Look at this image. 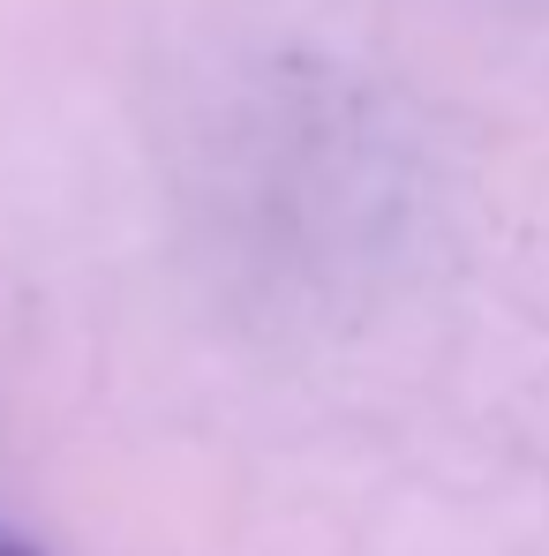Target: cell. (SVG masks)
I'll return each mask as SVG.
<instances>
[{"label":"cell","mask_w":549,"mask_h":556,"mask_svg":"<svg viewBox=\"0 0 549 556\" xmlns=\"http://www.w3.org/2000/svg\"><path fill=\"white\" fill-rule=\"evenodd\" d=\"M0 556H46V549H30L23 534H8V527H0Z\"/></svg>","instance_id":"1"}]
</instances>
